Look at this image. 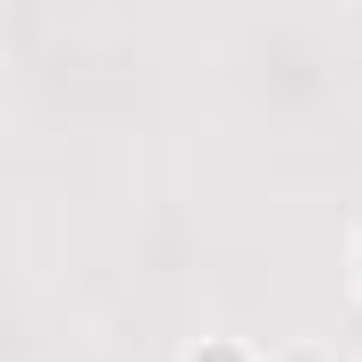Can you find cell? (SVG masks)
I'll return each mask as SVG.
<instances>
[{
    "instance_id": "7a4b0ae2",
    "label": "cell",
    "mask_w": 362,
    "mask_h": 362,
    "mask_svg": "<svg viewBox=\"0 0 362 362\" xmlns=\"http://www.w3.org/2000/svg\"><path fill=\"white\" fill-rule=\"evenodd\" d=\"M194 362H245V354H236V346H202Z\"/></svg>"
},
{
    "instance_id": "6da1fadb",
    "label": "cell",
    "mask_w": 362,
    "mask_h": 362,
    "mask_svg": "<svg viewBox=\"0 0 362 362\" xmlns=\"http://www.w3.org/2000/svg\"><path fill=\"white\" fill-rule=\"evenodd\" d=\"M278 362H337L329 346H295V354H278Z\"/></svg>"
}]
</instances>
